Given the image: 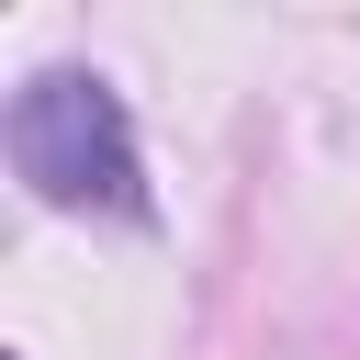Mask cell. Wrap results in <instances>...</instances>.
Masks as SVG:
<instances>
[{
    "label": "cell",
    "mask_w": 360,
    "mask_h": 360,
    "mask_svg": "<svg viewBox=\"0 0 360 360\" xmlns=\"http://www.w3.org/2000/svg\"><path fill=\"white\" fill-rule=\"evenodd\" d=\"M11 169L56 214H124V225L146 214V158L101 68H34L11 90Z\"/></svg>",
    "instance_id": "6da1fadb"
}]
</instances>
